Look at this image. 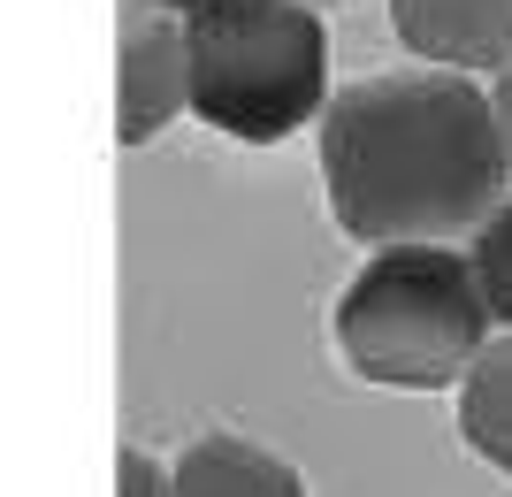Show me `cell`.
Returning a JSON list of instances; mask_svg holds the SVG:
<instances>
[{
  "label": "cell",
  "mask_w": 512,
  "mask_h": 497,
  "mask_svg": "<svg viewBox=\"0 0 512 497\" xmlns=\"http://www.w3.org/2000/svg\"><path fill=\"white\" fill-rule=\"evenodd\" d=\"M321 184L352 245H451L512 199L497 100L459 69H383L321 115Z\"/></svg>",
  "instance_id": "obj_1"
},
{
  "label": "cell",
  "mask_w": 512,
  "mask_h": 497,
  "mask_svg": "<svg viewBox=\"0 0 512 497\" xmlns=\"http://www.w3.org/2000/svg\"><path fill=\"white\" fill-rule=\"evenodd\" d=\"M490 299L467 253L451 245H383L337 299V352L360 383L444 390L490 352Z\"/></svg>",
  "instance_id": "obj_2"
},
{
  "label": "cell",
  "mask_w": 512,
  "mask_h": 497,
  "mask_svg": "<svg viewBox=\"0 0 512 497\" xmlns=\"http://www.w3.org/2000/svg\"><path fill=\"white\" fill-rule=\"evenodd\" d=\"M192 115L237 146H283L329 115V31L314 0H207L184 16Z\"/></svg>",
  "instance_id": "obj_3"
},
{
  "label": "cell",
  "mask_w": 512,
  "mask_h": 497,
  "mask_svg": "<svg viewBox=\"0 0 512 497\" xmlns=\"http://www.w3.org/2000/svg\"><path fill=\"white\" fill-rule=\"evenodd\" d=\"M184 108H192V39H184V16L123 8V39H115V138L123 146H153Z\"/></svg>",
  "instance_id": "obj_4"
},
{
  "label": "cell",
  "mask_w": 512,
  "mask_h": 497,
  "mask_svg": "<svg viewBox=\"0 0 512 497\" xmlns=\"http://www.w3.org/2000/svg\"><path fill=\"white\" fill-rule=\"evenodd\" d=\"M390 31L421 69L459 77L512 69V0H390Z\"/></svg>",
  "instance_id": "obj_5"
},
{
  "label": "cell",
  "mask_w": 512,
  "mask_h": 497,
  "mask_svg": "<svg viewBox=\"0 0 512 497\" xmlns=\"http://www.w3.org/2000/svg\"><path fill=\"white\" fill-rule=\"evenodd\" d=\"M176 497H306V482L283 452L214 429L176 452Z\"/></svg>",
  "instance_id": "obj_6"
},
{
  "label": "cell",
  "mask_w": 512,
  "mask_h": 497,
  "mask_svg": "<svg viewBox=\"0 0 512 497\" xmlns=\"http://www.w3.org/2000/svg\"><path fill=\"white\" fill-rule=\"evenodd\" d=\"M459 436L474 444L482 467H497L512 482V329L490 337V352L459 383Z\"/></svg>",
  "instance_id": "obj_7"
},
{
  "label": "cell",
  "mask_w": 512,
  "mask_h": 497,
  "mask_svg": "<svg viewBox=\"0 0 512 497\" xmlns=\"http://www.w3.org/2000/svg\"><path fill=\"white\" fill-rule=\"evenodd\" d=\"M467 260H474V276H482V299H490L497 329H512V199L467 238Z\"/></svg>",
  "instance_id": "obj_8"
},
{
  "label": "cell",
  "mask_w": 512,
  "mask_h": 497,
  "mask_svg": "<svg viewBox=\"0 0 512 497\" xmlns=\"http://www.w3.org/2000/svg\"><path fill=\"white\" fill-rule=\"evenodd\" d=\"M115 497H176V467L153 452H115Z\"/></svg>",
  "instance_id": "obj_9"
},
{
  "label": "cell",
  "mask_w": 512,
  "mask_h": 497,
  "mask_svg": "<svg viewBox=\"0 0 512 497\" xmlns=\"http://www.w3.org/2000/svg\"><path fill=\"white\" fill-rule=\"evenodd\" d=\"M490 100H497V130H505V153H512V69L490 85Z\"/></svg>",
  "instance_id": "obj_10"
},
{
  "label": "cell",
  "mask_w": 512,
  "mask_h": 497,
  "mask_svg": "<svg viewBox=\"0 0 512 497\" xmlns=\"http://www.w3.org/2000/svg\"><path fill=\"white\" fill-rule=\"evenodd\" d=\"M123 8H146V16H199L207 0H123Z\"/></svg>",
  "instance_id": "obj_11"
},
{
  "label": "cell",
  "mask_w": 512,
  "mask_h": 497,
  "mask_svg": "<svg viewBox=\"0 0 512 497\" xmlns=\"http://www.w3.org/2000/svg\"><path fill=\"white\" fill-rule=\"evenodd\" d=\"M314 8H344V0H314Z\"/></svg>",
  "instance_id": "obj_12"
}]
</instances>
